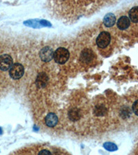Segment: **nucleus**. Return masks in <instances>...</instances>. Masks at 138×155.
Segmentation results:
<instances>
[{
  "instance_id": "obj_1",
  "label": "nucleus",
  "mask_w": 138,
  "mask_h": 155,
  "mask_svg": "<svg viewBox=\"0 0 138 155\" xmlns=\"http://www.w3.org/2000/svg\"><path fill=\"white\" fill-rule=\"evenodd\" d=\"M53 58L56 63L64 64L69 59V52L64 48H59L54 52Z\"/></svg>"
},
{
  "instance_id": "obj_2",
  "label": "nucleus",
  "mask_w": 138,
  "mask_h": 155,
  "mask_svg": "<svg viewBox=\"0 0 138 155\" xmlns=\"http://www.w3.org/2000/svg\"><path fill=\"white\" fill-rule=\"evenodd\" d=\"M24 73V66L21 64H14L9 70V74L12 79H19L22 77Z\"/></svg>"
},
{
  "instance_id": "obj_3",
  "label": "nucleus",
  "mask_w": 138,
  "mask_h": 155,
  "mask_svg": "<svg viewBox=\"0 0 138 155\" xmlns=\"http://www.w3.org/2000/svg\"><path fill=\"white\" fill-rule=\"evenodd\" d=\"M110 40H111V37L109 32L104 31L99 33L98 37H97L96 44L99 48H105L109 45Z\"/></svg>"
},
{
  "instance_id": "obj_4",
  "label": "nucleus",
  "mask_w": 138,
  "mask_h": 155,
  "mask_svg": "<svg viewBox=\"0 0 138 155\" xmlns=\"http://www.w3.org/2000/svg\"><path fill=\"white\" fill-rule=\"evenodd\" d=\"M13 65L12 58L7 54L0 55V70L2 71H7L10 70Z\"/></svg>"
},
{
  "instance_id": "obj_5",
  "label": "nucleus",
  "mask_w": 138,
  "mask_h": 155,
  "mask_svg": "<svg viewBox=\"0 0 138 155\" xmlns=\"http://www.w3.org/2000/svg\"><path fill=\"white\" fill-rule=\"evenodd\" d=\"M39 57L42 61L49 62L51 61L54 57V51L51 47L46 46L42 48L39 52Z\"/></svg>"
},
{
  "instance_id": "obj_6",
  "label": "nucleus",
  "mask_w": 138,
  "mask_h": 155,
  "mask_svg": "<svg viewBox=\"0 0 138 155\" xmlns=\"http://www.w3.org/2000/svg\"><path fill=\"white\" fill-rule=\"evenodd\" d=\"M95 54L91 49H85L80 54V60L82 62L89 64L94 59Z\"/></svg>"
},
{
  "instance_id": "obj_7",
  "label": "nucleus",
  "mask_w": 138,
  "mask_h": 155,
  "mask_svg": "<svg viewBox=\"0 0 138 155\" xmlns=\"http://www.w3.org/2000/svg\"><path fill=\"white\" fill-rule=\"evenodd\" d=\"M48 81H49V77L45 72H42L37 77L35 84L38 88H43V87H46Z\"/></svg>"
},
{
  "instance_id": "obj_8",
  "label": "nucleus",
  "mask_w": 138,
  "mask_h": 155,
  "mask_svg": "<svg viewBox=\"0 0 138 155\" xmlns=\"http://www.w3.org/2000/svg\"><path fill=\"white\" fill-rule=\"evenodd\" d=\"M58 122V118L54 113H49L45 118V123L48 127H53L56 126Z\"/></svg>"
},
{
  "instance_id": "obj_9",
  "label": "nucleus",
  "mask_w": 138,
  "mask_h": 155,
  "mask_svg": "<svg viewBox=\"0 0 138 155\" xmlns=\"http://www.w3.org/2000/svg\"><path fill=\"white\" fill-rule=\"evenodd\" d=\"M130 24V20L126 16H122L118 19L117 23V28L120 30H126L129 28Z\"/></svg>"
},
{
  "instance_id": "obj_10",
  "label": "nucleus",
  "mask_w": 138,
  "mask_h": 155,
  "mask_svg": "<svg viewBox=\"0 0 138 155\" xmlns=\"http://www.w3.org/2000/svg\"><path fill=\"white\" fill-rule=\"evenodd\" d=\"M116 21L115 16L113 13H108L104 18V24L106 27H112Z\"/></svg>"
},
{
  "instance_id": "obj_11",
  "label": "nucleus",
  "mask_w": 138,
  "mask_h": 155,
  "mask_svg": "<svg viewBox=\"0 0 138 155\" xmlns=\"http://www.w3.org/2000/svg\"><path fill=\"white\" fill-rule=\"evenodd\" d=\"M107 113V108L104 105H97L95 107L94 114L97 117L105 116Z\"/></svg>"
},
{
  "instance_id": "obj_12",
  "label": "nucleus",
  "mask_w": 138,
  "mask_h": 155,
  "mask_svg": "<svg viewBox=\"0 0 138 155\" xmlns=\"http://www.w3.org/2000/svg\"><path fill=\"white\" fill-rule=\"evenodd\" d=\"M129 19L133 23H138V6H135L130 10Z\"/></svg>"
},
{
  "instance_id": "obj_13",
  "label": "nucleus",
  "mask_w": 138,
  "mask_h": 155,
  "mask_svg": "<svg viewBox=\"0 0 138 155\" xmlns=\"http://www.w3.org/2000/svg\"><path fill=\"white\" fill-rule=\"evenodd\" d=\"M81 117V114L78 110L76 108L71 109V110L69 112V119L72 121H77L80 119Z\"/></svg>"
},
{
  "instance_id": "obj_14",
  "label": "nucleus",
  "mask_w": 138,
  "mask_h": 155,
  "mask_svg": "<svg viewBox=\"0 0 138 155\" xmlns=\"http://www.w3.org/2000/svg\"><path fill=\"white\" fill-rule=\"evenodd\" d=\"M104 148L107 150L108 151H110V152L115 151L117 150V146H116V145L113 143H110V142L105 143L104 144Z\"/></svg>"
},
{
  "instance_id": "obj_15",
  "label": "nucleus",
  "mask_w": 138,
  "mask_h": 155,
  "mask_svg": "<svg viewBox=\"0 0 138 155\" xmlns=\"http://www.w3.org/2000/svg\"><path fill=\"white\" fill-rule=\"evenodd\" d=\"M132 108L134 113L136 114L137 116H138V100H137V101H135L134 102Z\"/></svg>"
},
{
  "instance_id": "obj_16",
  "label": "nucleus",
  "mask_w": 138,
  "mask_h": 155,
  "mask_svg": "<svg viewBox=\"0 0 138 155\" xmlns=\"http://www.w3.org/2000/svg\"><path fill=\"white\" fill-rule=\"evenodd\" d=\"M51 152L47 150H42V151H40L39 152V154H51Z\"/></svg>"
},
{
  "instance_id": "obj_17",
  "label": "nucleus",
  "mask_w": 138,
  "mask_h": 155,
  "mask_svg": "<svg viewBox=\"0 0 138 155\" xmlns=\"http://www.w3.org/2000/svg\"><path fill=\"white\" fill-rule=\"evenodd\" d=\"M41 24L43 25V26H51V24H50L49 22L48 21H42V22H41Z\"/></svg>"
}]
</instances>
